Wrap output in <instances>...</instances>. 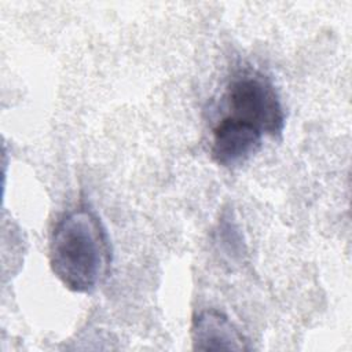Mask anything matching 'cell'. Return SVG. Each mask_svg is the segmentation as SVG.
<instances>
[{
  "label": "cell",
  "mask_w": 352,
  "mask_h": 352,
  "mask_svg": "<svg viewBox=\"0 0 352 352\" xmlns=\"http://www.w3.org/2000/svg\"><path fill=\"white\" fill-rule=\"evenodd\" d=\"M111 245L100 217L81 205L65 213L50 238V265L72 292L91 293L107 276Z\"/></svg>",
  "instance_id": "1"
},
{
  "label": "cell",
  "mask_w": 352,
  "mask_h": 352,
  "mask_svg": "<svg viewBox=\"0 0 352 352\" xmlns=\"http://www.w3.org/2000/svg\"><path fill=\"white\" fill-rule=\"evenodd\" d=\"M192 348L198 351H246L248 340L239 329L216 309L199 312L191 324Z\"/></svg>",
  "instance_id": "4"
},
{
  "label": "cell",
  "mask_w": 352,
  "mask_h": 352,
  "mask_svg": "<svg viewBox=\"0 0 352 352\" xmlns=\"http://www.w3.org/2000/svg\"><path fill=\"white\" fill-rule=\"evenodd\" d=\"M264 135L245 122L224 116L212 131V160L224 168H236L254 155Z\"/></svg>",
  "instance_id": "3"
},
{
  "label": "cell",
  "mask_w": 352,
  "mask_h": 352,
  "mask_svg": "<svg viewBox=\"0 0 352 352\" xmlns=\"http://www.w3.org/2000/svg\"><path fill=\"white\" fill-rule=\"evenodd\" d=\"M230 118L276 138L285 128V110L275 85L261 72L242 67L230 78L223 95Z\"/></svg>",
  "instance_id": "2"
}]
</instances>
